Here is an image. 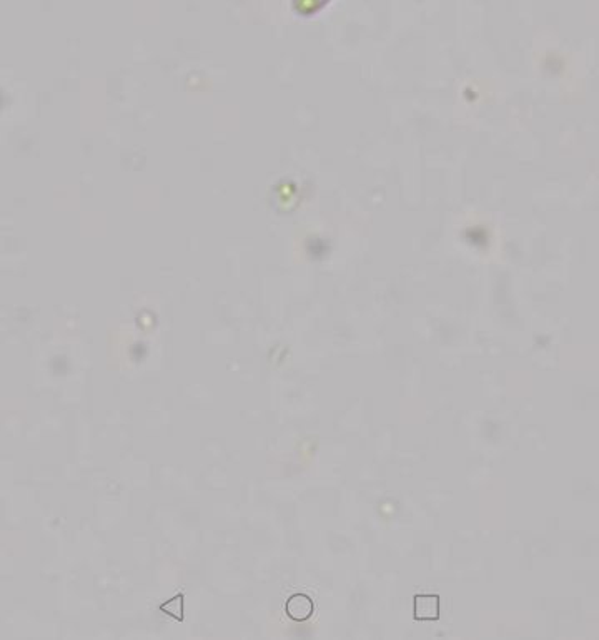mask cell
Returning a JSON list of instances; mask_svg holds the SVG:
<instances>
[{
  "instance_id": "cell-1",
  "label": "cell",
  "mask_w": 599,
  "mask_h": 640,
  "mask_svg": "<svg viewBox=\"0 0 599 640\" xmlns=\"http://www.w3.org/2000/svg\"><path fill=\"white\" fill-rule=\"evenodd\" d=\"M285 611H287V615L290 617L291 620L303 622V620H308L310 617L313 615L315 606H313V601L308 597V595L295 594L287 601Z\"/></svg>"
},
{
  "instance_id": "cell-2",
  "label": "cell",
  "mask_w": 599,
  "mask_h": 640,
  "mask_svg": "<svg viewBox=\"0 0 599 640\" xmlns=\"http://www.w3.org/2000/svg\"><path fill=\"white\" fill-rule=\"evenodd\" d=\"M415 619L416 620H438L439 619V597L438 595H416L415 597Z\"/></svg>"
},
{
  "instance_id": "cell-3",
  "label": "cell",
  "mask_w": 599,
  "mask_h": 640,
  "mask_svg": "<svg viewBox=\"0 0 599 640\" xmlns=\"http://www.w3.org/2000/svg\"><path fill=\"white\" fill-rule=\"evenodd\" d=\"M160 611L175 617L177 620H184V594L175 595V597L170 599L168 602L162 604V606H160Z\"/></svg>"
}]
</instances>
